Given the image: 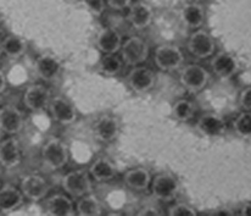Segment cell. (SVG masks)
Wrapping results in <instances>:
<instances>
[{
  "label": "cell",
  "instance_id": "cell-1",
  "mask_svg": "<svg viewBox=\"0 0 251 216\" xmlns=\"http://www.w3.org/2000/svg\"><path fill=\"white\" fill-rule=\"evenodd\" d=\"M42 159L45 166L51 171L62 169L69 164V147L60 138L50 137L42 147Z\"/></svg>",
  "mask_w": 251,
  "mask_h": 216
},
{
  "label": "cell",
  "instance_id": "cell-2",
  "mask_svg": "<svg viewBox=\"0 0 251 216\" xmlns=\"http://www.w3.org/2000/svg\"><path fill=\"white\" fill-rule=\"evenodd\" d=\"M92 176L87 170H72L62 177L61 186L71 198L78 199L93 190Z\"/></svg>",
  "mask_w": 251,
  "mask_h": 216
},
{
  "label": "cell",
  "instance_id": "cell-3",
  "mask_svg": "<svg viewBox=\"0 0 251 216\" xmlns=\"http://www.w3.org/2000/svg\"><path fill=\"white\" fill-rule=\"evenodd\" d=\"M210 72L199 64H189L179 72V83L190 93H199L209 84Z\"/></svg>",
  "mask_w": 251,
  "mask_h": 216
},
{
  "label": "cell",
  "instance_id": "cell-4",
  "mask_svg": "<svg viewBox=\"0 0 251 216\" xmlns=\"http://www.w3.org/2000/svg\"><path fill=\"white\" fill-rule=\"evenodd\" d=\"M179 181L171 172L157 173L150 185L151 194L160 202H172L179 193Z\"/></svg>",
  "mask_w": 251,
  "mask_h": 216
},
{
  "label": "cell",
  "instance_id": "cell-5",
  "mask_svg": "<svg viewBox=\"0 0 251 216\" xmlns=\"http://www.w3.org/2000/svg\"><path fill=\"white\" fill-rule=\"evenodd\" d=\"M154 62L161 71L172 72L182 69L184 64V54L177 45L161 44L155 50Z\"/></svg>",
  "mask_w": 251,
  "mask_h": 216
},
{
  "label": "cell",
  "instance_id": "cell-6",
  "mask_svg": "<svg viewBox=\"0 0 251 216\" xmlns=\"http://www.w3.org/2000/svg\"><path fill=\"white\" fill-rule=\"evenodd\" d=\"M121 57L128 66L143 65L149 57V44L138 36H132L124 42L121 47Z\"/></svg>",
  "mask_w": 251,
  "mask_h": 216
},
{
  "label": "cell",
  "instance_id": "cell-7",
  "mask_svg": "<svg viewBox=\"0 0 251 216\" xmlns=\"http://www.w3.org/2000/svg\"><path fill=\"white\" fill-rule=\"evenodd\" d=\"M48 110H49L51 119L56 124L62 125V126H70V125L75 124L77 120L76 108L69 99L61 97V95L51 98Z\"/></svg>",
  "mask_w": 251,
  "mask_h": 216
},
{
  "label": "cell",
  "instance_id": "cell-8",
  "mask_svg": "<svg viewBox=\"0 0 251 216\" xmlns=\"http://www.w3.org/2000/svg\"><path fill=\"white\" fill-rule=\"evenodd\" d=\"M156 83V76L151 69L143 65L133 66L127 75V84L133 92L138 94L148 93Z\"/></svg>",
  "mask_w": 251,
  "mask_h": 216
},
{
  "label": "cell",
  "instance_id": "cell-9",
  "mask_svg": "<svg viewBox=\"0 0 251 216\" xmlns=\"http://www.w3.org/2000/svg\"><path fill=\"white\" fill-rule=\"evenodd\" d=\"M20 189L25 198L31 202H39L47 197L49 192V183L38 173H28L21 178Z\"/></svg>",
  "mask_w": 251,
  "mask_h": 216
},
{
  "label": "cell",
  "instance_id": "cell-10",
  "mask_svg": "<svg viewBox=\"0 0 251 216\" xmlns=\"http://www.w3.org/2000/svg\"><path fill=\"white\" fill-rule=\"evenodd\" d=\"M187 47L193 56L198 59H207L215 53L216 42L209 32L204 29H197L190 34Z\"/></svg>",
  "mask_w": 251,
  "mask_h": 216
},
{
  "label": "cell",
  "instance_id": "cell-11",
  "mask_svg": "<svg viewBox=\"0 0 251 216\" xmlns=\"http://www.w3.org/2000/svg\"><path fill=\"white\" fill-rule=\"evenodd\" d=\"M50 100H51V93L47 86L42 83L31 84L24 93V105L33 112L47 110Z\"/></svg>",
  "mask_w": 251,
  "mask_h": 216
},
{
  "label": "cell",
  "instance_id": "cell-12",
  "mask_svg": "<svg viewBox=\"0 0 251 216\" xmlns=\"http://www.w3.org/2000/svg\"><path fill=\"white\" fill-rule=\"evenodd\" d=\"M120 132V122L112 115H101L93 125V135L95 139L101 143L115 140Z\"/></svg>",
  "mask_w": 251,
  "mask_h": 216
},
{
  "label": "cell",
  "instance_id": "cell-13",
  "mask_svg": "<svg viewBox=\"0 0 251 216\" xmlns=\"http://www.w3.org/2000/svg\"><path fill=\"white\" fill-rule=\"evenodd\" d=\"M211 69L213 75L220 80H229L237 75L239 70V61L229 53H220L213 56Z\"/></svg>",
  "mask_w": 251,
  "mask_h": 216
},
{
  "label": "cell",
  "instance_id": "cell-14",
  "mask_svg": "<svg viewBox=\"0 0 251 216\" xmlns=\"http://www.w3.org/2000/svg\"><path fill=\"white\" fill-rule=\"evenodd\" d=\"M25 120L22 112L14 105H4L0 109V130L4 133L14 135L24 129Z\"/></svg>",
  "mask_w": 251,
  "mask_h": 216
},
{
  "label": "cell",
  "instance_id": "cell-15",
  "mask_svg": "<svg viewBox=\"0 0 251 216\" xmlns=\"http://www.w3.org/2000/svg\"><path fill=\"white\" fill-rule=\"evenodd\" d=\"M127 19L133 28L142 31L149 27L154 20V10L147 2H134L128 7Z\"/></svg>",
  "mask_w": 251,
  "mask_h": 216
},
{
  "label": "cell",
  "instance_id": "cell-16",
  "mask_svg": "<svg viewBox=\"0 0 251 216\" xmlns=\"http://www.w3.org/2000/svg\"><path fill=\"white\" fill-rule=\"evenodd\" d=\"M62 64L57 56L52 54H42L36 60V74L45 82H51L60 76Z\"/></svg>",
  "mask_w": 251,
  "mask_h": 216
},
{
  "label": "cell",
  "instance_id": "cell-17",
  "mask_svg": "<svg viewBox=\"0 0 251 216\" xmlns=\"http://www.w3.org/2000/svg\"><path fill=\"white\" fill-rule=\"evenodd\" d=\"M24 200V194L16 186L6 183L0 187V213L2 214H9L21 208Z\"/></svg>",
  "mask_w": 251,
  "mask_h": 216
},
{
  "label": "cell",
  "instance_id": "cell-18",
  "mask_svg": "<svg viewBox=\"0 0 251 216\" xmlns=\"http://www.w3.org/2000/svg\"><path fill=\"white\" fill-rule=\"evenodd\" d=\"M226 127L223 117L215 112H206L197 121V130L205 137H220L226 132Z\"/></svg>",
  "mask_w": 251,
  "mask_h": 216
},
{
  "label": "cell",
  "instance_id": "cell-19",
  "mask_svg": "<svg viewBox=\"0 0 251 216\" xmlns=\"http://www.w3.org/2000/svg\"><path fill=\"white\" fill-rule=\"evenodd\" d=\"M21 162V147L15 137H7L0 143V164L5 169H14Z\"/></svg>",
  "mask_w": 251,
  "mask_h": 216
},
{
  "label": "cell",
  "instance_id": "cell-20",
  "mask_svg": "<svg viewBox=\"0 0 251 216\" xmlns=\"http://www.w3.org/2000/svg\"><path fill=\"white\" fill-rule=\"evenodd\" d=\"M45 213L49 215H57V216H71L76 214V204L71 197L66 194H57L51 195L45 200Z\"/></svg>",
  "mask_w": 251,
  "mask_h": 216
},
{
  "label": "cell",
  "instance_id": "cell-21",
  "mask_svg": "<svg viewBox=\"0 0 251 216\" xmlns=\"http://www.w3.org/2000/svg\"><path fill=\"white\" fill-rule=\"evenodd\" d=\"M122 36L117 29L106 27L100 29L97 36V47L102 54H117L121 50Z\"/></svg>",
  "mask_w": 251,
  "mask_h": 216
},
{
  "label": "cell",
  "instance_id": "cell-22",
  "mask_svg": "<svg viewBox=\"0 0 251 216\" xmlns=\"http://www.w3.org/2000/svg\"><path fill=\"white\" fill-rule=\"evenodd\" d=\"M90 176L97 182H109L114 180L117 175V169L114 162L106 157L97 158L92 164L89 165Z\"/></svg>",
  "mask_w": 251,
  "mask_h": 216
},
{
  "label": "cell",
  "instance_id": "cell-23",
  "mask_svg": "<svg viewBox=\"0 0 251 216\" xmlns=\"http://www.w3.org/2000/svg\"><path fill=\"white\" fill-rule=\"evenodd\" d=\"M151 180V173L145 167H133V169L128 170L124 176L125 185L137 192L149 189Z\"/></svg>",
  "mask_w": 251,
  "mask_h": 216
},
{
  "label": "cell",
  "instance_id": "cell-24",
  "mask_svg": "<svg viewBox=\"0 0 251 216\" xmlns=\"http://www.w3.org/2000/svg\"><path fill=\"white\" fill-rule=\"evenodd\" d=\"M180 20L189 28L199 29L204 25V7L198 2H188L180 10Z\"/></svg>",
  "mask_w": 251,
  "mask_h": 216
},
{
  "label": "cell",
  "instance_id": "cell-25",
  "mask_svg": "<svg viewBox=\"0 0 251 216\" xmlns=\"http://www.w3.org/2000/svg\"><path fill=\"white\" fill-rule=\"evenodd\" d=\"M2 52L10 59L15 60L24 56L27 50V43L22 37L16 34H9L1 41Z\"/></svg>",
  "mask_w": 251,
  "mask_h": 216
},
{
  "label": "cell",
  "instance_id": "cell-26",
  "mask_svg": "<svg viewBox=\"0 0 251 216\" xmlns=\"http://www.w3.org/2000/svg\"><path fill=\"white\" fill-rule=\"evenodd\" d=\"M76 213L83 216L100 215L102 213L101 203L92 193L85 194L83 197L78 198V202L76 204Z\"/></svg>",
  "mask_w": 251,
  "mask_h": 216
},
{
  "label": "cell",
  "instance_id": "cell-27",
  "mask_svg": "<svg viewBox=\"0 0 251 216\" xmlns=\"http://www.w3.org/2000/svg\"><path fill=\"white\" fill-rule=\"evenodd\" d=\"M124 65V60L117 54H104L100 59L99 70L105 76L114 77L122 71Z\"/></svg>",
  "mask_w": 251,
  "mask_h": 216
},
{
  "label": "cell",
  "instance_id": "cell-28",
  "mask_svg": "<svg viewBox=\"0 0 251 216\" xmlns=\"http://www.w3.org/2000/svg\"><path fill=\"white\" fill-rule=\"evenodd\" d=\"M195 110H197V107L192 100L180 98V99L176 100L173 104L172 114L177 121L188 122L194 117Z\"/></svg>",
  "mask_w": 251,
  "mask_h": 216
},
{
  "label": "cell",
  "instance_id": "cell-29",
  "mask_svg": "<svg viewBox=\"0 0 251 216\" xmlns=\"http://www.w3.org/2000/svg\"><path fill=\"white\" fill-rule=\"evenodd\" d=\"M233 130L240 138L251 137V111H244L237 115L233 120Z\"/></svg>",
  "mask_w": 251,
  "mask_h": 216
},
{
  "label": "cell",
  "instance_id": "cell-30",
  "mask_svg": "<svg viewBox=\"0 0 251 216\" xmlns=\"http://www.w3.org/2000/svg\"><path fill=\"white\" fill-rule=\"evenodd\" d=\"M168 215L178 216V215H197L198 212L187 203H176L171 205L167 210Z\"/></svg>",
  "mask_w": 251,
  "mask_h": 216
},
{
  "label": "cell",
  "instance_id": "cell-31",
  "mask_svg": "<svg viewBox=\"0 0 251 216\" xmlns=\"http://www.w3.org/2000/svg\"><path fill=\"white\" fill-rule=\"evenodd\" d=\"M82 2L92 14L97 15V16L104 14L105 9H106V0H82Z\"/></svg>",
  "mask_w": 251,
  "mask_h": 216
},
{
  "label": "cell",
  "instance_id": "cell-32",
  "mask_svg": "<svg viewBox=\"0 0 251 216\" xmlns=\"http://www.w3.org/2000/svg\"><path fill=\"white\" fill-rule=\"evenodd\" d=\"M239 107L244 111H251V86L244 88L238 97Z\"/></svg>",
  "mask_w": 251,
  "mask_h": 216
},
{
  "label": "cell",
  "instance_id": "cell-33",
  "mask_svg": "<svg viewBox=\"0 0 251 216\" xmlns=\"http://www.w3.org/2000/svg\"><path fill=\"white\" fill-rule=\"evenodd\" d=\"M106 5L116 11L128 9L132 5V0H106Z\"/></svg>",
  "mask_w": 251,
  "mask_h": 216
},
{
  "label": "cell",
  "instance_id": "cell-34",
  "mask_svg": "<svg viewBox=\"0 0 251 216\" xmlns=\"http://www.w3.org/2000/svg\"><path fill=\"white\" fill-rule=\"evenodd\" d=\"M6 84H7L6 76H5L4 71L0 69V94H1L5 89H6Z\"/></svg>",
  "mask_w": 251,
  "mask_h": 216
},
{
  "label": "cell",
  "instance_id": "cell-35",
  "mask_svg": "<svg viewBox=\"0 0 251 216\" xmlns=\"http://www.w3.org/2000/svg\"><path fill=\"white\" fill-rule=\"evenodd\" d=\"M240 214H242V215H247V216L251 215V202L245 203V204L243 205L242 210H240Z\"/></svg>",
  "mask_w": 251,
  "mask_h": 216
},
{
  "label": "cell",
  "instance_id": "cell-36",
  "mask_svg": "<svg viewBox=\"0 0 251 216\" xmlns=\"http://www.w3.org/2000/svg\"><path fill=\"white\" fill-rule=\"evenodd\" d=\"M140 214H143V215H159L160 213L157 212L156 209H151V208H149V209H144V210H143V212L140 213Z\"/></svg>",
  "mask_w": 251,
  "mask_h": 216
},
{
  "label": "cell",
  "instance_id": "cell-37",
  "mask_svg": "<svg viewBox=\"0 0 251 216\" xmlns=\"http://www.w3.org/2000/svg\"><path fill=\"white\" fill-rule=\"evenodd\" d=\"M2 54H4V52H2V43L1 41H0V57H1Z\"/></svg>",
  "mask_w": 251,
  "mask_h": 216
},
{
  "label": "cell",
  "instance_id": "cell-38",
  "mask_svg": "<svg viewBox=\"0 0 251 216\" xmlns=\"http://www.w3.org/2000/svg\"><path fill=\"white\" fill-rule=\"evenodd\" d=\"M0 187H1V186H0Z\"/></svg>",
  "mask_w": 251,
  "mask_h": 216
}]
</instances>
